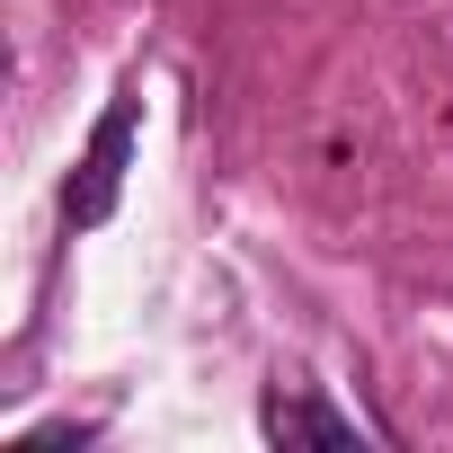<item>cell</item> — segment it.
<instances>
[{"label": "cell", "mask_w": 453, "mask_h": 453, "mask_svg": "<svg viewBox=\"0 0 453 453\" xmlns=\"http://www.w3.org/2000/svg\"><path fill=\"white\" fill-rule=\"evenodd\" d=\"M134 125H142V89H116L107 116H98V134H89V151H81L72 178H63V222H72V232H98V222L116 213L125 160H134Z\"/></svg>", "instance_id": "cell-1"}, {"label": "cell", "mask_w": 453, "mask_h": 453, "mask_svg": "<svg viewBox=\"0 0 453 453\" xmlns=\"http://www.w3.org/2000/svg\"><path fill=\"white\" fill-rule=\"evenodd\" d=\"M258 426H267L276 444H356V418L329 409L320 391H294V382H276V391L258 400Z\"/></svg>", "instance_id": "cell-2"}]
</instances>
